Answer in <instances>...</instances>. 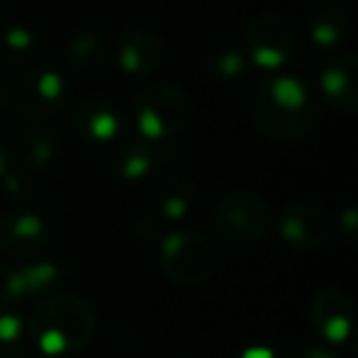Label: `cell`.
Wrapping results in <instances>:
<instances>
[{
    "label": "cell",
    "instance_id": "cell-1",
    "mask_svg": "<svg viewBox=\"0 0 358 358\" xmlns=\"http://www.w3.org/2000/svg\"><path fill=\"white\" fill-rule=\"evenodd\" d=\"M255 123L278 143L304 140L319 120V101L312 86L292 74L265 81L255 94Z\"/></svg>",
    "mask_w": 358,
    "mask_h": 358
},
{
    "label": "cell",
    "instance_id": "cell-2",
    "mask_svg": "<svg viewBox=\"0 0 358 358\" xmlns=\"http://www.w3.org/2000/svg\"><path fill=\"white\" fill-rule=\"evenodd\" d=\"M27 334L45 356H71L91 343L96 334V314L91 304L76 294L47 297L32 309Z\"/></svg>",
    "mask_w": 358,
    "mask_h": 358
},
{
    "label": "cell",
    "instance_id": "cell-3",
    "mask_svg": "<svg viewBox=\"0 0 358 358\" xmlns=\"http://www.w3.org/2000/svg\"><path fill=\"white\" fill-rule=\"evenodd\" d=\"M192 101L174 84H150L135 96L133 120L143 138L167 140L189 125Z\"/></svg>",
    "mask_w": 358,
    "mask_h": 358
},
{
    "label": "cell",
    "instance_id": "cell-4",
    "mask_svg": "<svg viewBox=\"0 0 358 358\" xmlns=\"http://www.w3.org/2000/svg\"><path fill=\"white\" fill-rule=\"evenodd\" d=\"M216 265V253L209 238L196 231H174L164 236L159 245V268L182 287H196L211 278Z\"/></svg>",
    "mask_w": 358,
    "mask_h": 358
},
{
    "label": "cell",
    "instance_id": "cell-5",
    "mask_svg": "<svg viewBox=\"0 0 358 358\" xmlns=\"http://www.w3.org/2000/svg\"><path fill=\"white\" fill-rule=\"evenodd\" d=\"M211 224L229 243H255L270 229V209L260 196L248 192H234L216 201Z\"/></svg>",
    "mask_w": 358,
    "mask_h": 358
},
{
    "label": "cell",
    "instance_id": "cell-6",
    "mask_svg": "<svg viewBox=\"0 0 358 358\" xmlns=\"http://www.w3.org/2000/svg\"><path fill=\"white\" fill-rule=\"evenodd\" d=\"M15 103L30 123H47L57 118L66 103V79L52 66L27 71L20 79Z\"/></svg>",
    "mask_w": 358,
    "mask_h": 358
},
{
    "label": "cell",
    "instance_id": "cell-7",
    "mask_svg": "<svg viewBox=\"0 0 358 358\" xmlns=\"http://www.w3.org/2000/svg\"><path fill=\"white\" fill-rule=\"evenodd\" d=\"M294 30L280 15H260L245 27V55L250 64L265 71H275L294 52Z\"/></svg>",
    "mask_w": 358,
    "mask_h": 358
},
{
    "label": "cell",
    "instance_id": "cell-8",
    "mask_svg": "<svg viewBox=\"0 0 358 358\" xmlns=\"http://www.w3.org/2000/svg\"><path fill=\"white\" fill-rule=\"evenodd\" d=\"M62 282V268L52 260L27 265H0V307H17L25 299L52 292Z\"/></svg>",
    "mask_w": 358,
    "mask_h": 358
},
{
    "label": "cell",
    "instance_id": "cell-9",
    "mask_svg": "<svg viewBox=\"0 0 358 358\" xmlns=\"http://www.w3.org/2000/svg\"><path fill=\"white\" fill-rule=\"evenodd\" d=\"M309 322L314 331L331 346H343L353 336V322H356V307L353 299L343 289H322L312 299L309 307Z\"/></svg>",
    "mask_w": 358,
    "mask_h": 358
},
{
    "label": "cell",
    "instance_id": "cell-10",
    "mask_svg": "<svg viewBox=\"0 0 358 358\" xmlns=\"http://www.w3.org/2000/svg\"><path fill=\"white\" fill-rule=\"evenodd\" d=\"M278 231L287 245L299 250H312L329 241L331 224L319 206L309 204V201H294L282 209Z\"/></svg>",
    "mask_w": 358,
    "mask_h": 358
},
{
    "label": "cell",
    "instance_id": "cell-11",
    "mask_svg": "<svg viewBox=\"0 0 358 358\" xmlns=\"http://www.w3.org/2000/svg\"><path fill=\"white\" fill-rule=\"evenodd\" d=\"M50 243V226L32 211H13L0 219V250L13 258H32Z\"/></svg>",
    "mask_w": 358,
    "mask_h": 358
},
{
    "label": "cell",
    "instance_id": "cell-12",
    "mask_svg": "<svg viewBox=\"0 0 358 358\" xmlns=\"http://www.w3.org/2000/svg\"><path fill=\"white\" fill-rule=\"evenodd\" d=\"M123 130L120 110L103 96L81 101L74 110V133L89 145H108Z\"/></svg>",
    "mask_w": 358,
    "mask_h": 358
},
{
    "label": "cell",
    "instance_id": "cell-13",
    "mask_svg": "<svg viewBox=\"0 0 358 358\" xmlns=\"http://www.w3.org/2000/svg\"><path fill=\"white\" fill-rule=\"evenodd\" d=\"M164 162V143L162 140H150L140 135L138 140L120 145L110 157V172L118 182H143Z\"/></svg>",
    "mask_w": 358,
    "mask_h": 358
},
{
    "label": "cell",
    "instance_id": "cell-14",
    "mask_svg": "<svg viewBox=\"0 0 358 358\" xmlns=\"http://www.w3.org/2000/svg\"><path fill=\"white\" fill-rule=\"evenodd\" d=\"M319 89L324 99L341 113H356L358 108V62L343 52L324 64L319 74Z\"/></svg>",
    "mask_w": 358,
    "mask_h": 358
},
{
    "label": "cell",
    "instance_id": "cell-15",
    "mask_svg": "<svg viewBox=\"0 0 358 358\" xmlns=\"http://www.w3.org/2000/svg\"><path fill=\"white\" fill-rule=\"evenodd\" d=\"M162 42L152 30H130L120 40L118 66L130 76H148L162 64Z\"/></svg>",
    "mask_w": 358,
    "mask_h": 358
},
{
    "label": "cell",
    "instance_id": "cell-16",
    "mask_svg": "<svg viewBox=\"0 0 358 358\" xmlns=\"http://www.w3.org/2000/svg\"><path fill=\"white\" fill-rule=\"evenodd\" d=\"M351 13L338 3H327L317 8L309 17V40L324 52L338 50L351 37Z\"/></svg>",
    "mask_w": 358,
    "mask_h": 358
},
{
    "label": "cell",
    "instance_id": "cell-17",
    "mask_svg": "<svg viewBox=\"0 0 358 358\" xmlns=\"http://www.w3.org/2000/svg\"><path fill=\"white\" fill-rule=\"evenodd\" d=\"M152 196L159 216L164 221H169V224H177V221H182L189 214L192 201H194V189H192V182L182 172H164L159 174Z\"/></svg>",
    "mask_w": 358,
    "mask_h": 358
},
{
    "label": "cell",
    "instance_id": "cell-18",
    "mask_svg": "<svg viewBox=\"0 0 358 358\" xmlns=\"http://www.w3.org/2000/svg\"><path fill=\"white\" fill-rule=\"evenodd\" d=\"M59 155V140L45 125H32L20 135L17 143V157L25 169H45L55 164Z\"/></svg>",
    "mask_w": 358,
    "mask_h": 358
},
{
    "label": "cell",
    "instance_id": "cell-19",
    "mask_svg": "<svg viewBox=\"0 0 358 358\" xmlns=\"http://www.w3.org/2000/svg\"><path fill=\"white\" fill-rule=\"evenodd\" d=\"M106 59H108V42L101 32H76L66 45V62L76 71H94L103 66Z\"/></svg>",
    "mask_w": 358,
    "mask_h": 358
},
{
    "label": "cell",
    "instance_id": "cell-20",
    "mask_svg": "<svg viewBox=\"0 0 358 358\" xmlns=\"http://www.w3.org/2000/svg\"><path fill=\"white\" fill-rule=\"evenodd\" d=\"M0 52L8 64L27 66L40 55V37L27 25H10L0 37Z\"/></svg>",
    "mask_w": 358,
    "mask_h": 358
},
{
    "label": "cell",
    "instance_id": "cell-21",
    "mask_svg": "<svg viewBox=\"0 0 358 358\" xmlns=\"http://www.w3.org/2000/svg\"><path fill=\"white\" fill-rule=\"evenodd\" d=\"M250 59L243 50L238 47H221L219 52L211 59V69L226 84H238V81H245L250 74Z\"/></svg>",
    "mask_w": 358,
    "mask_h": 358
},
{
    "label": "cell",
    "instance_id": "cell-22",
    "mask_svg": "<svg viewBox=\"0 0 358 358\" xmlns=\"http://www.w3.org/2000/svg\"><path fill=\"white\" fill-rule=\"evenodd\" d=\"M27 334V322L10 307L0 309V348L22 346Z\"/></svg>",
    "mask_w": 358,
    "mask_h": 358
},
{
    "label": "cell",
    "instance_id": "cell-23",
    "mask_svg": "<svg viewBox=\"0 0 358 358\" xmlns=\"http://www.w3.org/2000/svg\"><path fill=\"white\" fill-rule=\"evenodd\" d=\"M0 185L6 187L8 194L15 196V199H20V201H30L32 196H35V185H32L30 179H22L20 174L8 172V174H6V179H3Z\"/></svg>",
    "mask_w": 358,
    "mask_h": 358
},
{
    "label": "cell",
    "instance_id": "cell-24",
    "mask_svg": "<svg viewBox=\"0 0 358 358\" xmlns=\"http://www.w3.org/2000/svg\"><path fill=\"white\" fill-rule=\"evenodd\" d=\"M338 229H341V234H343V241H346L348 245H353V241H356V229H358V214L351 204L338 216Z\"/></svg>",
    "mask_w": 358,
    "mask_h": 358
},
{
    "label": "cell",
    "instance_id": "cell-25",
    "mask_svg": "<svg viewBox=\"0 0 358 358\" xmlns=\"http://www.w3.org/2000/svg\"><path fill=\"white\" fill-rule=\"evenodd\" d=\"M299 358H338L334 351H329L327 346H319V343H309L299 351Z\"/></svg>",
    "mask_w": 358,
    "mask_h": 358
},
{
    "label": "cell",
    "instance_id": "cell-26",
    "mask_svg": "<svg viewBox=\"0 0 358 358\" xmlns=\"http://www.w3.org/2000/svg\"><path fill=\"white\" fill-rule=\"evenodd\" d=\"M238 358H280V356L275 351H270V348H265V346H250V348H245Z\"/></svg>",
    "mask_w": 358,
    "mask_h": 358
},
{
    "label": "cell",
    "instance_id": "cell-27",
    "mask_svg": "<svg viewBox=\"0 0 358 358\" xmlns=\"http://www.w3.org/2000/svg\"><path fill=\"white\" fill-rule=\"evenodd\" d=\"M8 99H10V89H8L6 76L0 74V110H3L8 106Z\"/></svg>",
    "mask_w": 358,
    "mask_h": 358
},
{
    "label": "cell",
    "instance_id": "cell-28",
    "mask_svg": "<svg viewBox=\"0 0 358 358\" xmlns=\"http://www.w3.org/2000/svg\"><path fill=\"white\" fill-rule=\"evenodd\" d=\"M8 172H10V167H8V155H6V150L0 148V182L6 179Z\"/></svg>",
    "mask_w": 358,
    "mask_h": 358
},
{
    "label": "cell",
    "instance_id": "cell-29",
    "mask_svg": "<svg viewBox=\"0 0 358 358\" xmlns=\"http://www.w3.org/2000/svg\"><path fill=\"white\" fill-rule=\"evenodd\" d=\"M45 358H50V356H45Z\"/></svg>",
    "mask_w": 358,
    "mask_h": 358
}]
</instances>
